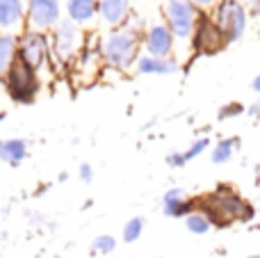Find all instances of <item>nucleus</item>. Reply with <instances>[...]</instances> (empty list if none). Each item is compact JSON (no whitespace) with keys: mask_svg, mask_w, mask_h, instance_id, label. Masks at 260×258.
<instances>
[{"mask_svg":"<svg viewBox=\"0 0 260 258\" xmlns=\"http://www.w3.org/2000/svg\"><path fill=\"white\" fill-rule=\"evenodd\" d=\"M0 82H3L7 96L18 105H32L41 91L39 71L32 69L30 64L21 62V59H16L9 67V71L0 78Z\"/></svg>","mask_w":260,"mask_h":258,"instance_id":"7ed1b4c3","label":"nucleus"},{"mask_svg":"<svg viewBox=\"0 0 260 258\" xmlns=\"http://www.w3.org/2000/svg\"><path fill=\"white\" fill-rule=\"evenodd\" d=\"M212 18L219 25V30L224 32L229 46L240 41L244 37V32H247L249 12L242 0H219L215 5V9H212Z\"/></svg>","mask_w":260,"mask_h":258,"instance_id":"39448f33","label":"nucleus"},{"mask_svg":"<svg viewBox=\"0 0 260 258\" xmlns=\"http://www.w3.org/2000/svg\"><path fill=\"white\" fill-rule=\"evenodd\" d=\"M18 59V35L0 32V78Z\"/></svg>","mask_w":260,"mask_h":258,"instance_id":"f3484780","label":"nucleus"},{"mask_svg":"<svg viewBox=\"0 0 260 258\" xmlns=\"http://www.w3.org/2000/svg\"><path fill=\"white\" fill-rule=\"evenodd\" d=\"M210 144H212V142H210V137H206V135H203V137H197V140H194L192 144L187 146V149H185V151H180V153H183L185 165H187V163H192V160H197L199 155H203L208 149H210Z\"/></svg>","mask_w":260,"mask_h":258,"instance_id":"412c9836","label":"nucleus"},{"mask_svg":"<svg viewBox=\"0 0 260 258\" xmlns=\"http://www.w3.org/2000/svg\"><path fill=\"white\" fill-rule=\"evenodd\" d=\"M55 258H59V256H55Z\"/></svg>","mask_w":260,"mask_h":258,"instance_id":"c756f323","label":"nucleus"},{"mask_svg":"<svg viewBox=\"0 0 260 258\" xmlns=\"http://www.w3.org/2000/svg\"><path fill=\"white\" fill-rule=\"evenodd\" d=\"M117 249V238L110 236V233H101V236L94 238L91 242V254H99V256H108Z\"/></svg>","mask_w":260,"mask_h":258,"instance_id":"4be33fe9","label":"nucleus"},{"mask_svg":"<svg viewBox=\"0 0 260 258\" xmlns=\"http://www.w3.org/2000/svg\"><path fill=\"white\" fill-rule=\"evenodd\" d=\"M192 3L199 12H208V9H215V5L219 3V0H192Z\"/></svg>","mask_w":260,"mask_h":258,"instance_id":"393cba45","label":"nucleus"},{"mask_svg":"<svg viewBox=\"0 0 260 258\" xmlns=\"http://www.w3.org/2000/svg\"><path fill=\"white\" fill-rule=\"evenodd\" d=\"M174 46H176V37L174 32L167 27L165 21H157L153 25H148L144 30V39H142V48L146 55H155V57H171L174 55Z\"/></svg>","mask_w":260,"mask_h":258,"instance_id":"9d476101","label":"nucleus"},{"mask_svg":"<svg viewBox=\"0 0 260 258\" xmlns=\"http://www.w3.org/2000/svg\"><path fill=\"white\" fill-rule=\"evenodd\" d=\"M25 30V0H0V32L21 35Z\"/></svg>","mask_w":260,"mask_h":258,"instance_id":"f8f14e48","label":"nucleus"},{"mask_svg":"<svg viewBox=\"0 0 260 258\" xmlns=\"http://www.w3.org/2000/svg\"><path fill=\"white\" fill-rule=\"evenodd\" d=\"M247 112V108H244L242 103H238V101H233V103H226L219 108V112H217V117L221 119V121H226V119H235L240 117V114Z\"/></svg>","mask_w":260,"mask_h":258,"instance_id":"5701e85b","label":"nucleus"},{"mask_svg":"<svg viewBox=\"0 0 260 258\" xmlns=\"http://www.w3.org/2000/svg\"><path fill=\"white\" fill-rule=\"evenodd\" d=\"M162 16H165L167 27L174 32L176 41H189L201 12L194 7L192 0H165Z\"/></svg>","mask_w":260,"mask_h":258,"instance_id":"423d86ee","label":"nucleus"},{"mask_svg":"<svg viewBox=\"0 0 260 258\" xmlns=\"http://www.w3.org/2000/svg\"><path fill=\"white\" fill-rule=\"evenodd\" d=\"M247 9L253 14V16H260V0H244Z\"/></svg>","mask_w":260,"mask_h":258,"instance_id":"a878e982","label":"nucleus"},{"mask_svg":"<svg viewBox=\"0 0 260 258\" xmlns=\"http://www.w3.org/2000/svg\"><path fill=\"white\" fill-rule=\"evenodd\" d=\"M82 41V27L76 25L69 18H62L57 25L50 30V46H53L55 57L59 59H69L78 53Z\"/></svg>","mask_w":260,"mask_h":258,"instance_id":"1a4fd4ad","label":"nucleus"},{"mask_svg":"<svg viewBox=\"0 0 260 258\" xmlns=\"http://www.w3.org/2000/svg\"><path fill=\"white\" fill-rule=\"evenodd\" d=\"M238 146H240V137H224V140H219L215 146H210V163L212 165L229 163Z\"/></svg>","mask_w":260,"mask_h":258,"instance_id":"a211bd4d","label":"nucleus"},{"mask_svg":"<svg viewBox=\"0 0 260 258\" xmlns=\"http://www.w3.org/2000/svg\"><path fill=\"white\" fill-rule=\"evenodd\" d=\"M78 176H80L82 183H91L94 181V169H91V165H80V169H78Z\"/></svg>","mask_w":260,"mask_h":258,"instance_id":"b1692460","label":"nucleus"},{"mask_svg":"<svg viewBox=\"0 0 260 258\" xmlns=\"http://www.w3.org/2000/svg\"><path fill=\"white\" fill-rule=\"evenodd\" d=\"M144 227H146V222H144V217H130L126 224H123V231H121V238L123 242H137L139 238H142L144 233Z\"/></svg>","mask_w":260,"mask_h":258,"instance_id":"aec40b11","label":"nucleus"},{"mask_svg":"<svg viewBox=\"0 0 260 258\" xmlns=\"http://www.w3.org/2000/svg\"><path fill=\"white\" fill-rule=\"evenodd\" d=\"M27 158V140L21 137H7L0 140V160L9 167H18Z\"/></svg>","mask_w":260,"mask_h":258,"instance_id":"dca6fc26","label":"nucleus"},{"mask_svg":"<svg viewBox=\"0 0 260 258\" xmlns=\"http://www.w3.org/2000/svg\"><path fill=\"white\" fill-rule=\"evenodd\" d=\"M130 0H99V18L105 27L117 30L130 18Z\"/></svg>","mask_w":260,"mask_h":258,"instance_id":"ddd939ff","label":"nucleus"},{"mask_svg":"<svg viewBox=\"0 0 260 258\" xmlns=\"http://www.w3.org/2000/svg\"><path fill=\"white\" fill-rule=\"evenodd\" d=\"M144 30H146L144 23L133 14L121 27L110 30L101 39V57H103L105 67L114 69V71H130L142 55Z\"/></svg>","mask_w":260,"mask_h":258,"instance_id":"f03ea898","label":"nucleus"},{"mask_svg":"<svg viewBox=\"0 0 260 258\" xmlns=\"http://www.w3.org/2000/svg\"><path fill=\"white\" fill-rule=\"evenodd\" d=\"M247 258H260V254H251V256H247Z\"/></svg>","mask_w":260,"mask_h":258,"instance_id":"c85d7f7f","label":"nucleus"},{"mask_svg":"<svg viewBox=\"0 0 260 258\" xmlns=\"http://www.w3.org/2000/svg\"><path fill=\"white\" fill-rule=\"evenodd\" d=\"M197 210L210 219L212 229H229L238 222L249 224L256 217V206L229 183H219L215 190L197 197Z\"/></svg>","mask_w":260,"mask_h":258,"instance_id":"f257e3e1","label":"nucleus"},{"mask_svg":"<svg viewBox=\"0 0 260 258\" xmlns=\"http://www.w3.org/2000/svg\"><path fill=\"white\" fill-rule=\"evenodd\" d=\"M251 89L256 91V94H260V73H258V76L251 80Z\"/></svg>","mask_w":260,"mask_h":258,"instance_id":"cd10ccee","label":"nucleus"},{"mask_svg":"<svg viewBox=\"0 0 260 258\" xmlns=\"http://www.w3.org/2000/svg\"><path fill=\"white\" fill-rule=\"evenodd\" d=\"M189 46H192V53L199 57H212V55H219L229 46V41L215 23L212 14L201 12L192 30V37H189Z\"/></svg>","mask_w":260,"mask_h":258,"instance_id":"20e7f679","label":"nucleus"},{"mask_svg":"<svg viewBox=\"0 0 260 258\" xmlns=\"http://www.w3.org/2000/svg\"><path fill=\"white\" fill-rule=\"evenodd\" d=\"M247 114H249L251 119H260V101H258V103H253V105H249V108H247Z\"/></svg>","mask_w":260,"mask_h":258,"instance_id":"bb28decb","label":"nucleus"},{"mask_svg":"<svg viewBox=\"0 0 260 258\" xmlns=\"http://www.w3.org/2000/svg\"><path fill=\"white\" fill-rule=\"evenodd\" d=\"M64 14L80 27L91 25L99 18V0H64Z\"/></svg>","mask_w":260,"mask_h":258,"instance_id":"2eb2a0df","label":"nucleus"},{"mask_svg":"<svg viewBox=\"0 0 260 258\" xmlns=\"http://www.w3.org/2000/svg\"><path fill=\"white\" fill-rule=\"evenodd\" d=\"M62 0H25V27L37 32H48L62 21Z\"/></svg>","mask_w":260,"mask_h":258,"instance_id":"6e6552de","label":"nucleus"},{"mask_svg":"<svg viewBox=\"0 0 260 258\" xmlns=\"http://www.w3.org/2000/svg\"><path fill=\"white\" fill-rule=\"evenodd\" d=\"M135 71L139 76H171L178 71V59L171 57H155V55H146L142 53L135 64Z\"/></svg>","mask_w":260,"mask_h":258,"instance_id":"4468645a","label":"nucleus"},{"mask_svg":"<svg viewBox=\"0 0 260 258\" xmlns=\"http://www.w3.org/2000/svg\"><path fill=\"white\" fill-rule=\"evenodd\" d=\"M50 55H53V46H50L48 32H37V30H23L18 35V59L30 64L32 69L41 71L48 67Z\"/></svg>","mask_w":260,"mask_h":258,"instance_id":"0eeeda50","label":"nucleus"},{"mask_svg":"<svg viewBox=\"0 0 260 258\" xmlns=\"http://www.w3.org/2000/svg\"><path fill=\"white\" fill-rule=\"evenodd\" d=\"M185 229H187L192 236H206V233L212 229V224L203 213L194 210V213H189L187 217H185Z\"/></svg>","mask_w":260,"mask_h":258,"instance_id":"6ab92c4d","label":"nucleus"},{"mask_svg":"<svg viewBox=\"0 0 260 258\" xmlns=\"http://www.w3.org/2000/svg\"><path fill=\"white\" fill-rule=\"evenodd\" d=\"M197 210V197H189L183 187H169L162 195V213L167 217H187Z\"/></svg>","mask_w":260,"mask_h":258,"instance_id":"9b49d317","label":"nucleus"}]
</instances>
